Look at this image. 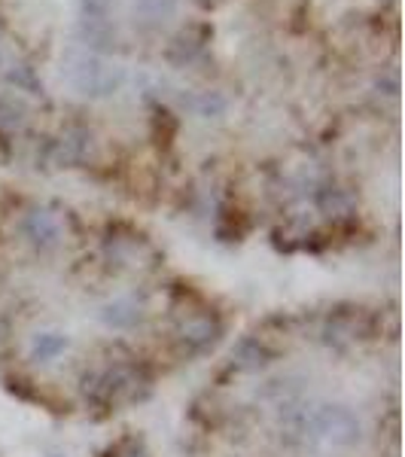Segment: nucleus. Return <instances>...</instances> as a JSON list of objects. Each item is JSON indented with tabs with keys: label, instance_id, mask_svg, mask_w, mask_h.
Returning <instances> with one entry per match:
<instances>
[{
	"label": "nucleus",
	"instance_id": "nucleus-13",
	"mask_svg": "<svg viewBox=\"0 0 405 457\" xmlns=\"http://www.w3.org/2000/svg\"><path fill=\"white\" fill-rule=\"evenodd\" d=\"M318 208L329 217H348L353 211V195L342 187H326L318 193Z\"/></svg>",
	"mask_w": 405,
	"mask_h": 457
},
{
	"label": "nucleus",
	"instance_id": "nucleus-1",
	"mask_svg": "<svg viewBox=\"0 0 405 457\" xmlns=\"http://www.w3.org/2000/svg\"><path fill=\"white\" fill-rule=\"evenodd\" d=\"M281 427L293 442H323L333 448L357 445L363 436V424L342 403L320 405H281Z\"/></svg>",
	"mask_w": 405,
	"mask_h": 457
},
{
	"label": "nucleus",
	"instance_id": "nucleus-3",
	"mask_svg": "<svg viewBox=\"0 0 405 457\" xmlns=\"http://www.w3.org/2000/svg\"><path fill=\"white\" fill-rule=\"evenodd\" d=\"M68 77H70V83L79 88V92L92 95V98L113 95L116 88H120V83H122V71L120 68H113V64L101 62V58H92V55L70 58Z\"/></svg>",
	"mask_w": 405,
	"mask_h": 457
},
{
	"label": "nucleus",
	"instance_id": "nucleus-10",
	"mask_svg": "<svg viewBox=\"0 0 405 457\" xmlns=\"http://www.w3.org/2000/svg\"><path fill=\"white\" fill-rule=\"evenodd\" d=\"M101 323L110 329H135L144 320V308L135 299H113L98 312Z\"/></svg>",
	"mask_w": 405,
	"mask_h": 457
},
{
	"label": "nucleus",
	"instance_id": "nucleus-6",
	"mask_svg": "<svg viewBox=\"0 0 405 457\" xmlns=\"http://www.w3.org/2000/svg\"><path fill=\"white\" fill-rule=\"evenodd\" d=\"M104 253L120 269H144V265H153L156 250L141 235H110L104 241Z\"/></svg>",
	"mask_w": 405,
	"mask_h": 457
},
{
	"label": "nucleus",
	"instance_id": "nucleus-16",
	"mask_svg": "<svg viewBox=\"0 0 405 457\" xmlns=\"http://www.w3.org/2000/svg\"><path fill=\"white\" fill-rule=\"evenodd\" d=\"M189 107H193L198 116L211 120V116H219L226 110V98H219V95H198V98L189 101Z\"/></svg>",
	"mask_w": 405,
	"mask_h": 457
},
{
	"label": "nucleus",
	"instance_id": "nucleus-17",
	"mask_svg": "<svg viewBox=\"0 0 405 457\" xmlns=\"http://www.w3.org/2000/svg\"><path fill=\"white\" fill-rule=\"evenodd\" d=\"M10 79L16 86H21V88H28V92H40V86H37V79H34V73H31V68H16V71H10Z\"/></svg>",
	"mask_w": 405,
	"mask_h": 457
},
{
	"label": "nucleus",
	"instance_id": "nucleus-2",
	"mask_svg": "<svg viewBox=\"0 0 405 457\" xmlns=\"http://www.w3.org/2000/svg\"><path fill=\"white\" fill-rule=\"evenodd\" d=\"M153 390V375L141 363H113L104 372L83 375L86 400L98 409H116L125 403H141Z\"/></svg>",
	"mask_w": 405,
	"mask_h": 457
},
{
	"label": "nucleus",
	"instance_id": "nucleus-9",
	"mask_svg": "<svg viewBox=\"0 0 405 457\" xmlns=\"http://www.w3.org/2000/svg\"><path fill=\"white\" fill-rule=\"evenodd\" d=\"M275 360V351L262 342V338H244L238 348L232 351V366L238 372H260Z\"/></svg>",
	"mask_w": 405,
	"mask_h": 457
},
{
	"label": "nucleus",
	"instance_id": "nucleus-18",
	"mask_svg": "<svg viewBox=\"0 0 405 457\" xmlns=\"http://www.w3.org/2000/svg\"><path fill=\"white\" fill-rule=\"evenodd\" d=\"M83 4L88 6V10H101V6H104L107 0H83Z\"/></svg>",
	"mask_w": 405,
	"mask_h": 457
},
{
	"label": "nucleus",
	"instance_id": "nucleus-11",
	"mask_svg": "<svg viewBox=\"0 0 405 457\" xmlns=\"http://www.w3.org/2000/svg\"><path fill=\"white\" fill-rule=\"evenodd\" d=\"M208 37H211V28H204V25H189L186 31H180V34L174 37V43L168 46V58H171L174 64L193 62V58L204 49Z\"/></svg>",
	"mask_w": 405,
	"mask_h": 457
},
{
	"label": "nucleus",
	"instance_id": "nucleus-15",
	"mask_svg": "<svg viewBox=\"0 0 405 457\" xmlns=\"http://www.w3.org/2000/svg\"><path fill=\"white\" fill-rule=\"evenodd\" d=\"M177 10V0H137L135 4V12L141 16L144 21H165L168 16H174Z\"/></svg>",
	"mask_w": 405,
	"mask_h": 457
},
{
	"label": "nucleus",
	"instance_id": "nucleus-5",
	"mask_svg": "<svg viewBox=\"0 0 405 457\" xmlns=\"http://www.w3.org/2000/svg\"><path fill=\"white\" fill-rule=\"evenodd\" d=\"M372 329L369 317L366 312H360V308H338L326 317V323H323V338H326V345H333V348H351V345H357L360 338H366Z\"/></svg>",
	"mask_w": 405,
	"mask_h": 457
},
{
	"label": "nucleus",
	"instance_id": "nucleus-14",
	"mask_svg": "<svg viewBox=\"0 0 405 457\" xmlns=\"http://www.w3.org/2000/svg\"><path fill=\"white\" fill-rule=\"evenodd\" d=\"M25 104L12 95H4L0 98V131H19L25 125Z\"/></svg>",
	"mask_w": 405,
	"mask_h": 457
},
{
	"label": "nucleus",
	"instance_id": "nucleus-4",
	"mask_svg": "<svg viewBox=\"0 0 405 457\" xmlns=\"http://www.w3.org/2000/svg\"><path fill=\"white\" fill-rule=\"evenodd\" d=\"M219 336H223V323H219V317L211 312L186 314L180 323H177V345H180L186 353L211 351L213 345L219 342Z\"/></svg>",
	"mask_w": 405,
	"mask_h": 457
},
{
	"label": "nucleus",
	"instance_id": "nucleus-12",
	"mask_svg": "<svg viewBox=\"0 0 405 457\" xmlns=\"http://www.w3.org/2000/svg\"><path fill=\"white\" fill-rule=\"evenodd\" d=\"M68 336L64 333H37L31 338V360H37V363H53V360L58 357V353L68 351Z\"/></svg>",
	"mask_w": 405,
	"mask_h": 457
},
{
	"label": "nucleus",
	"instance_id": "nucleus-8",
	"mask_svg": "<svg viewBox=\"0 0 405 457\" xmlns=\"http://www.w3.org/2000/svg\"><path fill=\"white\" fill-rule=\"evenodd\" d=\"M88 150H92V135H88L86 129H68L53 144V162L55 165L73 168V165H79V162H86Z\"/></svg>",
	"mask_w": 405,
	"mask_h": 457
},
{
	"label": "nucleus",
	"instance_id": "nucleus-7",
	"mask_svg": "<svg viewBox=\"0 0 405 457\" xmlns=\"http://www.w3.org/2000/svg\"><path fill=\"white\" fill-rule=\"evenodd\" d=\"M21 232H25V238L31 241L37 250H55L62 245V223H58L55 213L46 208L28 211L25 220H21Z\"/></svg>",
	"mask_w": 405,
	"mask_h": 457
}]
</instances>
